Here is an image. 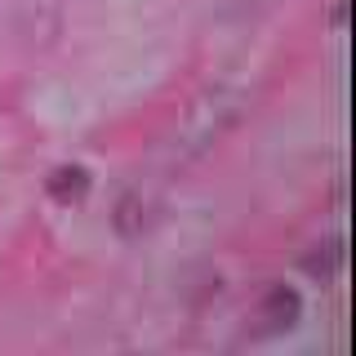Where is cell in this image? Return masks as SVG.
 Returning <instances> with one entry per match:
<instances>
[{
	"instance_id": "6da1fadb",
	"label": "cell",
	"mask_w": 356,
	"mask_h": 356,
	"mask_svg": "<svg viewBox=\"0 0 356 356\" xmlns=\"http://www.w3.org/2000/svg\"><path fill=\"white\" fill-rule=\"evenodd\" d=\"M236 116H241V98L236 94H227V89L205 94L192 111H187V147L200 152V147H209V143H218L222 134L232 129Z\"/></svg>"
},
{
	"instance_id": "7a4b0ae2",
	"label": "cell",
	"mask_w": 356,
	"mask_h": 356,
	"mask_svg": "<svg viewBox=\"0 0 356 356\" xmlns=\"http://www.w3.org/2000/svg\"><path fill=\"white\" fill-rule=\"evenodd\" d=\"M254 316H259L263 334H285L303 321V294H298L294 285H267Z\"/></svg>"
},
{
	"instance_id": "3957f363",
	"label": "cell",
	"mask_w": 356,
	"mask_h": 356,
	"mask_svg": "<svg viewBox=\"0 0 356 356\" xmlns=\"http://www.w3.org/2000/svg\"><path fill=\"white\" fill-rule=\"evenodd\" d=\"M89 187H94V178H89L85 165H58V170H49V178H44V192L58 200V205H81L89 196Z\"/></svg>"
},
{
	"instance_id": "277c9868",
	"label": "cell",
	"mask_w": 356,
	"mask_h": 356,
	"mask_svg": "<svg viewBox=\"0 0 356 356\" xmlns=\"http://www.w3.org/2000/svg\"><path fill=\"white\" fill-rule=\"evenodd\" d=\"M147 222H152V205L143 200V192L120 196L116 214H111V227H116L120 236H143V232H147Z\"/></svg>"
},
{
	"instance_id": "5b68a950",
	"label": "cell",
	"mask_w": 356,
	"mask_h": 356,
	"mask_svg": "<svg viewBox=\"0 0 356 356\" xmlns=\"http://www.w3.org/2000/svg\"><path fill=\"white\" fill-rule=\"evenodd\" d=\"M339 263H343V250H339V241L312 245V250L303 254V272H307V276H316V281H330V276L339 272Z\"/></svg>"
}]
</instances>
